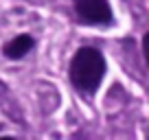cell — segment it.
<instances>
[{"label":"cell","mask_w":149,"mask_h":140,"mask_svg":"<svg viewBox=\"0 0 149 140\" xmlns=\"http://www.w3.org/2000/svg\"><path fill=\"white\" fill-rule=\"evenodd\" d=\"M33 46H35V40H33L31 35H26V33H22V35H15L11 42H7L5 48H2V53H5V57H9V59H22L26 53H31Z\"/></svg>","instance_id":"3"},{"label":"cell","mask_w":149,"mask_h":140,"mask_svg":"<svg viewBox=\"0 0 149 140\" xmlns=\"http://www.w3.org/2000/svg\"><path fill=\"white\" fill-rule=\"evenodd\" d=\"M74 13L81 24L90 26H110L114 15L107 5V0H72Z\"/></svg>","instance_id":"2"},{"label":"cell","mask_w":149,"mask_h":140,"mask_svg":"<svg viewBox=\"0 0 149 140\" xmlns=\"http://www.w3.org/2000/svg\"><path fill=\"white\" fill-rule=\"evenodd\" d=\"M105 75V57L94 46H81L70 59V81L79 92H97Z\"/></svg>","instance_id":"1"}]
</instances>
